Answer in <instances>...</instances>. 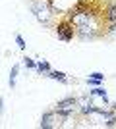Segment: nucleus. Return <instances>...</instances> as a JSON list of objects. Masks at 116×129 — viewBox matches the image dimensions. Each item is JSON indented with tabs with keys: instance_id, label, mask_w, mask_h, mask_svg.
<instances>
[{
	"instance_id": "nucleus-6",
	"label": "nucleus",
	"mask_w": 116,
	"mask_h": 129,
	"mask_svg": "<svg viewBox=\"0 0 116 129\" xmlns=\"http://www.w3.org/2000/svg\"><path fill=\"white\" fill-rule=\"evenodd\" d=\"M47 75H49L50 79H54V81H60V83H64V85L68 83V77H66V73H64V71H54V70H50Z\"/></svg>"
},
{
	"instance_id": "nucleus-5",
	"label": "nucleus",
	"mask_w": 116,
	"mask_h": 129,
	"mask_svg": "<svg viewBox=\"0 0 116 129\" xmlns=\"http://www.w3.org/2000/svg\"><path fill=\"white\" fill-rule=\"evenodd\" d=\"M77 104H79V100H77L76 96H66V98H62V100H58L56 102V110L60 114H64V116H74V114L77 112Z\"/></svg>"
},
{
	"instance_id": "nucleus-8",
	"label": "nucleus",
	"mask_w": 116,
	"mask_h": 129,
	"mask_svg": "<svg viewBox=\"0 0 116 129\" xmlns=\"http://www.w3.org/2000/svg\"><path fill=\"white\" fill-rule=\"evenodd\" d=\"M17 73H19V64H16L14 68H12V71H10V87H12V89L16 87V79H17Z\"/></svg>"
},
{
	"instance_id": "nucleus-11",
	"label": "nucleus",
	"mask_w": 116,
	"mask_h": 129,
	"mask_svg": "<svg viewBox=\"0 0 116 129\" xmlns=\"http://www.w3.org/2000/svg\"><path fill=\"white\" fill-rule=\"evenodd\" d=\"M16 44H17V48H19V50H25V41H23L21 35H16Z\"/></svg>"
},
{
	"instance_id": "nucleus-10",
	"label": "nucleus",
	"mask_w": 116,
	"mask_h": 129,
	"mask_svg": "<svg viewBox=\"0 0 116 129\" xmlns=\"http://www.w3.org/2000/svg\"><path fill=\"white\" fill-rule=\"evenodd\" d=\"M23 66H25L27 70H37V64H35V62H33L31 58H27V56L23 58Z\"/></svg>"
},
{
	"instance_id": "nucleus-4",
	"label": "nucleus",
	"mask_w": 116,
	"mask_h": 129,
	"mask_svg": "<svg viewBox=\"0 0 116 129\" xmlns=\"http://www.w3.org/2000/svg\"><path fill=\"white\" fill-rule=\"evenodd\" d=\"M54 31H56V35H58V39L64 41V43H70V41L76 39V29H74V25L64 17V14L58 17V21H56V25H54Z\"/></svg>"
},
{
	"instance_id": "nucleus-3",
	"label": "nucleus",
	"mask_w": 116,
	"mask_h": 129,
	"mask_svg": "<svg viewBox=\"0 0 116 129\" xmlns=\"http://www.w3.org/2000/svg\"><path fill=\"white\" fill-rule=\"evenodd\" d=\"M68 116H64V114H60L58 110H49V112L43 114V118H41V127L43 129H54V127H62L64 125V121H68Z\"/></svg>"
},
{
	"instance_id": "nucleus-2",
	"label": "nucleus",
	"mask_w": 116,
	"mask_h": 129,
	"mask_svg": "<svg viewBox=\"0 0 116 129\" xmlns=\"http://www.w3.org/2000/svg\"><path fill=\"white\" fill-rule=\"evenodd\" d=\"M29 8L33 12L35 19L44 27H54L58 17L64 14L54 4V0H29Z\"/></svg>"
},
{
	"instance_id": "nucleus-12",
	"label": "nucleus",
	"mask_w": 116,
	"mask_h": 129,
	"mask_svg": "<svg viewBox=\"0 0 116 129\" xmlns=\"http://www.w3.org/2000/svg\"><path fill=\"white\" fill-rule=\"evenodd\" d=\"M87 85H91V87H99V85H101V81H99V79H93V77H87Z\"/></svg>"
},
{
	"instance_id": "nucleus-1",
	"label": "nucleus",
	"mask_w": 116,
	"mask_h": 129,
	"mask_svg": "<svg viewBox=\"0 0 116 129\" xmlns=\"http://www.w3.org/2000/svg\"><path fill=\"white\" fill-rule=\"evenodd\" d=\"M116 0H77L64 12V17L74 25L79 41H99L112 35L108 23V8Z\"/></svg>"
},
{
	"instance_id": "nucleus-7",
	"label": "nucleus",
	"mask_w": 116,
	"mask_h": 129,
	"mask_svg": "<svg viewBox=\"0 0 116 129\" xmlns=\"http://www.w3.org/2000/svg\"><path fill=\"white\" fill-rule=\"evenodd\" d=\"M91 92V96H101L103 100H105V104H108V96H106V91L105 89H101V87H95L93 91H89Z\"/></svg>"
},
{
	"instance_id": "nucleus-13",
	"label": "nucleus",
	"mask_w": 116,
	"mask_h": 129,
	"mask_svg": "<svg viewBox=\"0 0 116 129\" xmlns=\"http://www.w3.org/2000/svg\"><path fill=\"white\" fill-rule=\"evenodd\" d=\"M89 77H93V79H99V81H103V79H105V75H103L101 71H93V73H91Z\"/></svg>"
},
{
	"instance_id": "nucleus-9",
	"label": "nucleus",
	"mask_w": 116,
	"mask_h": 129,
	"mask_svg": "<svg viewBox=\"0 0 116 129\" xmlns=\"http://www.w3.org/2000/svg\"><path fill=\"white\" fill-rule=\"evenodd\" d=\"M37 71H39V73H49V71H50V64L47 62V60L37 62Z\"/></svg>"
},
{
	"instance_id": "nucleus-14",
	"label": "nucleus",
	"mask_w": 116,
	"mask_h": 129,
	"mask_svg": "<svg viewBox=\"0 0 116 129\" xmlns=\"http://www.w3.org/2000/svg\"><path fill=\"white\" fill-rule=\"evenodd\" d=\"M4 114V96H0V116Z\"/></svg>"
}]
</instances>
